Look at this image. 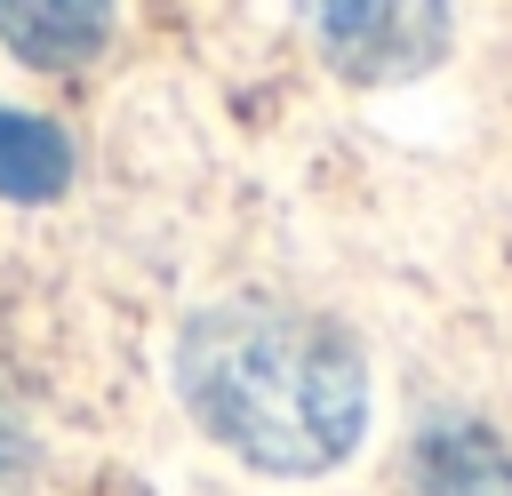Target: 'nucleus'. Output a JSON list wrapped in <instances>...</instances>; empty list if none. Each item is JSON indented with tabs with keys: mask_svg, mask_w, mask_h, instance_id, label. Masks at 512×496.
Wrapping results in <instances>:
<instances>
[{
	"mask_svg": "<svg viewBox=\"0 0 512 496\" xmlns=\"http://www.w3.org/2000/svg\"><path fill=\"white\" fill-rule=\"evenodd\" d=\"M176 392L216 448L280 480L336 472L368 432L360 344L328 312L280 296L200 304L176 336Z\"/></svg>",
	"mask_w": 512,
	"mask_h": 496,
	"instance_id": "1",
	"label": "nucleus"
},
{
	"mask_svg": "<svg viewBox=\"0 0 512 496\" xmlns=\"http://www.w3.org/2000/svg\"><path fill=\"white\" fill-rule=\"evenodd\" d=\"M416 496H512V448L488 424H432L416 440Z\"/></svg>",
	"mask_w": 512,
	"mask_h": 496,
	"instance_id": "4",
	"label": "nucleus"
},
{
	"mask_svg": "<svg viewBox=\"0 0 512 496\" xmlns=\"http://www.w3.org/2000/svg\"><path fill=\"white\" fill-rule=\"evenodd\" d=\"M64 184H72V144L48 120L0 104V200H56Z\"/></svg>",
	"mask_w": 512,
	"mask_h": 496,
	"instance_id": "5",
	"label": "nucleus"
},
{
	"mask_svg": "<svg viewBox=\"0 0 512 496\" xmlns=\"http://www.w3.org/2000/svg\"><path fill=\"white\" fill-rule=\"evenodd\" d=\"M0 40L32 72H80L112 40V0H0Z\"/></svg>",
	"mask_w": 512,
	"mask_h": 496,
	"instance_id": "3",
	"label": "nucleus"
},
{
	"mask_svg": "<svg viewBox=\"0 0 512 496\" xmlns=\"http://www.w3.org/2000/svg\"><path fill=\"white\" fill-rule=\"evenodd\" d=\"M312 48L352 88H408L448 64L456 16L448 0H296Z\"/></svg>",
	"mask_w": 512,
	"mask_h": 496,
	"instance_id": "2",
	"label": "nucleus"
}]
</instances>
